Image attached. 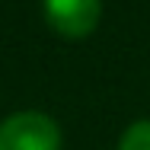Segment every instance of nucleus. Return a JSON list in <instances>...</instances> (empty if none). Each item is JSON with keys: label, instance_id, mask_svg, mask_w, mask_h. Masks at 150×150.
<instances>
[{"label": "nucleus", "instance_id": "2", "mask_svg": "<svg viewBox=\"0 0 150 150\" xmlns=\"http://www.w3.org/2000/svg\"><path fill=\"white\" fill-rule=\"evenodd\" d=\"M48 26L64 38H86L102 16V0H42Z\"/></svg>", "mask_w": 150, "mask_h": 150}, {"label": "nucleus", "instance_id": "3", "mask_svg": "<svg viewBox=\"0 0 150 150\" xmlns=\"http://www.w3.org/2000/svg\"><path fill=\"white\" fill-rule=\"evenodd\" d=\"M118 150H150V118L128 125L118 141Z\"/></svg>", "mask_w": 150, "mask_h": 150}, {"label": "nucleus", "instance_id": "1", "mask_svg": "<svg viewBox=\"0 0 150 150\" xmlns=\"http://www.w3.org/2000/svg\"><path fill=\"white\" fill-rule=\"evenodd\" d=\"M61 128L45 112H13L0 121V150H61Z\"/></svg>", "mask_w": 150, "mask_h": 150}]
</instances>
